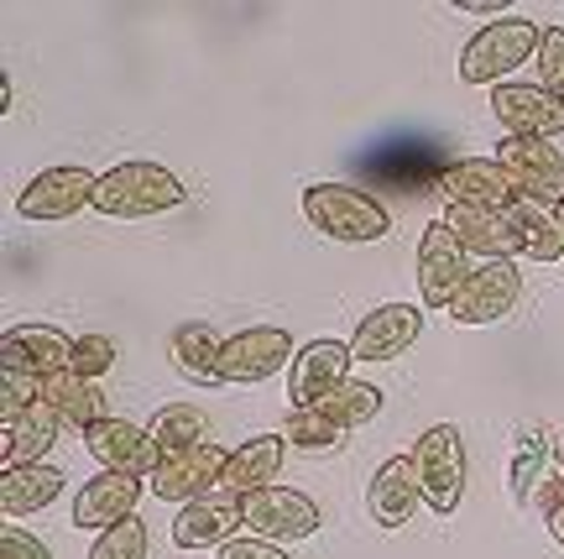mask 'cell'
<instances>
[{"label": "cell", "instance_id": "15", "mask_svg": "<svg viewBox=\"0 0 564 559\" xmlns=\"http://www.w3.org/2000/svg\"><path fill=\"white\" fill-rule=\"evenodd\" d=\"M68 361H74V340L53 324H17V330L0 335V372L6 377L47 381L68 372Z\"/></svg>", "mask_w": 564, "mask_h": 559}, {"label": "cell", "instance_id": "24", "mask_svg": "<svg viewBox=\"0 0 564 559\" xmlns=\"http://www.w3.org/2000/svg\"><path fill=\"white\" fill-rule=\"evenodd\" d=\"M63 471L53 460H37V465H11L0 471V518L17 523V518H32L42 507H53L63 497Z\"/></svg>", "mask_w": 564, "mask_h": 559}, {"label": "cell", "instance_id": "36", "mask_svg": "<svg viewBox=\"0 0 564 559\" xmlns=\"http://www.w3.org/2000/svg\"><path fill=\"white\" fill-rule=\"evenodd\" d=\"M220 559H293L282 544H267V539H251V534H241V539H230L220 549Z\"/></svg>", "mask_w": 564, "mask_h": 559}, {"label": "cell", "instance_id": "39", "mask_svg": "<svg viewBox=\"0 0 564 559\" xmlns=\"http://www.w3.org/2000/svg\"><path fill=\"white\" fill-rule=\"evenodd\" d=\"M560 230H564V204H560Z\"/></svg>", "mask_w": 564, "mask_h": 559}, {"label": "cell", "instance_id": "34", "mask_svg": "<svg viewBox=\"0 0 564 559\" xmlns=\"http://www.w3.org/2000/svg\"><path fill=\"white\" fill-rule=\"evenodd\" d=\"M42 408V381L32 377H6L0 372V423H17L21 413Z\"/></svg>", "mask_w": 564, "mask_h": 559}, {"label": "cell", "instance_id": "32", "mask_svg": "<svg viewBox=\"0 0 564 559\" xmlns=\"http://www.w3.org/2000/svg\"><path fill=\"white\" fill-rule=\"evenodd\" d=\"M110 366H116V340L110 335H79L74 340V361H68V372H74V377L100 381Z\"/></svg>", "mask_w": 564, "mask_h": 559}, {"label": "cell", "instance_id": "3", "mask_svg": "<svg viewBox=\"0 0 564 559\" xmlns=\"http://www.w3.org/2000/svg\"><path fill=\"white\" fill-rule=\"evenodd\" d=\"M539 37H544V26L528 17H507V21L481 26V32L460 47V84H476V89H502V84H512V74H518L523 63L539 58Z\"/></svg>", "mask_w": 564, "mask_h": 559}, {"label": "cell", "instance_id": "12", "mask_svg": "<svg viewBox=\"0 0 564 559\" xmlns=\"http://www.w3.org/2000/svg\"><path fill=\"white\" fill-rule=\"evenodd\" d=\"M423 335V303H377L356 335H350V356L361 366H382V361L408 356Z\"/></svg>", "mask_w": 564, "mask_h": 559}, {"label": "cell", "instance_id": "18", "mask_svg": "<svg viewBox=\"0 0 564 559\" xmlns=\"http://www.w3.org/2000/svg\"><path fill=\"white\" fill-rule=\"evenodd\" d=\"M147 492L141 476H126V471H100V476L84 481V492L74 497V528L79 534H110L121 528L126 518H137V502Z\"/></svg>", "mask_w": 564, "mask_h": 559}, {"label": "cell", "instance_id": "33", "mask_svg": "<svg viewBox=\"0 0 564 559\" xmlns=\"http://www.w3.org/2000/svg\"><path fill=\"white\" fill-rule=\"evenodd\" d=\"M533 68H539V84H544L549 95L564 105V26H544Z\"/></svg>", "mask_w": 564, "mask_h": 559}, {"label": "cell", "instance_id": "6", "mask_svg": "<svg viewBox=\"0 0 564 559\" xmlns=\"http://www.w3.org/2000/svg\"><path fill=\"white\" fill-rule=\"evenodd\" d=\"M413 465H419V486H423V507H434L440 518L460 513L465 497V440L455 423H434L423 429L413 444Z\"/></svg>", "mask_w": 564, "mask_h": 559}, {"label": "cell", "instance_id": "38", "mask_svg": "<svg viewBox=\"0 0 564 559\" xmlns=\"http://www.w3.org/2000/svg\"><path fill=\"white\" fill-rule=\"evenodd\" d=\"M549 534H554V544H560V549H564V507H560V513H554V518H549Z\"/></svg>", "mask_w": 564, "mask_h": 559}, {"label": "cell", "instance_id": "10", "mask_svg": "<svg viewBox=\"0 0 564 559\" xmlns=\"http://www.w3.org/2000/svg\"><path fill=\"white\" fill-rule=\"evenodd\" d=\"M293 335L278 324H251L241 335L225 340L220 351V387H257V381L278 377L293 366Z\"/></svg>", "mask_w": 564, "mask_h": 559}, {"label": "cell", "instance_id": "28", "mask_svg": "<svg viewBox=\"0 0 564 559\" xmlns=\"http://www.w3.org/2000/svg\"><path fill=\"white\" fill-rule=\"evenodd\" d=\"M0 429H6V444H0V471H11V465H37V460H47V450L58 444L63 419L42 402V408L21 413L17 423H0Z\"/></svg>", "mask_w": 564, "mask_h": 559}, {"label": "cell", "instance_id": "5", "mask_svg": "<svg viewBox=\"0 0 564 559\" xmlns=\"http://www.w3.org/2000/svg\"><path fill=\"white\" fill-rule=\"evenodd\" d=\"M507 492L523 513H539L544 523L564 507V460L554 455L549 429H523L518 434V450H512V465H507Z\"/></svg>", "mask_w": 564, "mask_h": 559}, {"label": "cell", "instance_id": "27", "mask_svg": "<svg viewBox=\"0 0 564 559\" xmlns=\"http://www.w3.org/2000/svg\"><path fill=\"white\" fill-rule=\"evenodd\" d=\"M220 351H225V335L209 330V324H178L167 335V356L178 366L188 381L199 387H220Z\"/></svg>", "mask_w": 564, "mask_h": 559}, {"label": "cell", "instance_id": "35", "mask_svg": "<svg viewBox=\"0 0 564 559\" xmlns=\"http://www.w3.org/2000/svg\"><path fill=\"white\" fill-rule=\"evenodd\" d=\"M0 559H53V549L42 539H32L26 528L6 523V528H0Z\"/></svg>", "mask_w": 564, "mask_h": 559}, {"label": "cell", "instance_id": "23", "mask_svg": "<svg viewBox=\"0 0 564 559\" xmlns=\"http://www.w3.org/2000/svg\"><path fill=\"white\" fill-rule=\"evenodd\" d=\"M440 221L455 230V240L470 251V261H486V267H491V261L523 257L512 221H507V215H497V209H465V204H444Z\"/></svg>", "mask_w": 564, "mask_h": 559}, {"label": "cell", "instance_id": "2", "mask_svg": "<svg viewBox=\"0 0 564 559\" xmlns=\"http://www.w3.org/2000/svg\"><path fill=\"white\" fill-rule=\"evenodd\" d=\"M303 221L319 236L340 240V246H371V240L392 236V215L356 183H308L303 189Z\"/></svg>", "mask_w": 564, "mask_h": 559}, {"label": "cell", "instance_id": "16", "mask_svg": "<svg viewBox=\"0 0 564 559\" xmlns=\"http://www.w3.org/2000/svg\"><path fill=\"white\" fill-rule=\"evenodd\" d=\"M225 465H230V450H225V444H199V450H188V455L162 460L158 471L147 476V492H152V497H162V502H178V507H188V502L220 492Z\"/></svg>", "mask_w": 564, "mask_h": 559}, {"label": "cell", "instance_id": "19", "mask_svg": "<svg viewBox=\"0 0 564 559\" xmlns=\"http://www.w3.org/2000/svg\"><path fill=\"white\" fill-rule=\"evenodd\" d=\"M246 528V497L236 492H209V497L178 507L173 518V544L178 549H225L230 539H241Z\"/></svg>", "mask_w": 564, "mask_h": 559}, {"label": "cell", "instance_id": "20", "mask_svg": "<svg viewBox=\"0 0 564 559\" xmlns=\"http://www.w3.org/2000/svg\"><path fill=\"white\" fill-rule=\"evenodd\" d=\"M491 116H497L507 137H539V141L564 137V105L549 95L544 84H502V89H491Z\"/></svg>", "mask_w": 564, "mask_h": 559}, {"label": "cell", "instance_id": "1", "mask_svg": "<svg viewBox=\"0 0 564 559\" xmlns=\"http://www.w3.org/2000/svg\"><path fill=\"white\" fill-rule=\"evenodd\" d=\"M387 393L377 381H345L335 398L314 402V408H288V419H282V440L293 444V450H308V455H324V450H340L356 429L382 413Z\"/></svg>", "mask_w": 564, "mask_h": 559}, {"label": "cell", "instance_id": "25", "mask_svg": "<svg viewBox=\"0 0 564 559\" xmlns=\"http://www.w3.org/2000/svg\"><path fill=\"white\" fill-rule=\"evenodd\" d=\"M282 455H288V440L282 434H251L246 444L230 450V465H225V492H236V497H257L267 486H278V471H282Z\"/></svg>", "mask_w": 564, "mask_h": 559}, {"label": "cell", "instance_id": "4", "mask_svg": "<svg viewBox=\"0 0 564 559\" xmlns=\"http://www.w3.org/2000/svg\"><path fill=\"white\" fill-rule=\"evenodd\" d=\"M188 200V189L173 168L162 162H121L100 173V194H95V209L110 215V221H147V215H167Z\"/></svg>", "mask_w": 564, "mask_h": 559}, {"label": "cell", "instance_id": "31", "mask_svg": "<svg viewBox=\"0 0 564 559\" xmlns=\"http://www.w3.org/2000/svg\"><path fill=\"white\" fill-rule=\"evenodd\" d=\"M147 523L141 518H126L121 528H110V534H100L95 539V549H89V559H147Z\"/></svg>", "mask_w": 564, "mask_h": 559}, {"label": "cell", "instance_id": "7", "mask_svg": "<svg viewBox=\"0 0 564 559\" xmlns=\"http://www.w3.org/2000/svg\"><path fill=\"white\" fill-rule=\"evenodd\" d=\"M324 528L319 502L299 486H267L257 497H246V534L267 544H303Z\"/></svg>", "mask_w": 564, "mask_h": 559}, {"label": "cell", "instance_id": "29", "mask_svg": "<svg viewBox=\"0 0 564 559\" xmlns=\"http://www.w3.org/2000/svg\"><path fill=\"white\" fill-rule=\"evenodd\" d=\"M147 434H152V444H158L162 460L188 455V450H199V444H215L209 413L194 408V402H167V408H158V419L147 423Z\"/></svg>", "mask_w": 564, "mask_h": 559}, {"label": "cell", "instance_id": "8", "mask_svg": "<svg viewBox=\"0 0 564 559\" xmlns=\"http://www.w3.org/2000/svg\"><path fill=\"white\" fill-rule=\"evenodd\" d=\"M470 272H476L470 251L455 240V230L444 221L423 225V236H419V303L423 309H444L449 314V303L460 299Z\"/></svg>", "mask_w": 564, "mask_h": 559}, {"label": "cell", "instance_id": "13", "mask_svg": "<svg viewBox=\"0 0 564 559\" xmlns=\"http://www.w3.org/2000/svg\"><path fill=\"white\" fill-rule=\"evenodd\" d=\"M440 194L444 204H465V209H497V215H507L512 204L523 200V189L512 183V173H507L497 158H460L449 162L440 173Z\"/></svg>", "mask_w": 564, "mask_h": 559}, {"label": "cell", "instance_id": "22", "mask_svg": "<svg viewBox=\"0 0 564 559\" xmlns=\"http://www.w3.org/2000/svg\"><path fill=\"white\" fill-rule=\"evenodd\" d=\"M84 450L100 460V471H126V476H152L162 465L152 434L131 419H105L84 434Z\"/></svg>", "mask_w": 564, "mask_h": 559}, {"label": "cell", "instance_id": "17", "mask_svg": "<svg viewBox=\"0 0 564 559\" xmlns=\"http://www.w3.org/2000/svg\"><path fill=\"white\" fill-rule=\"evenodd\" d=\"M523 303V272L512 261H491L476 267L470 282L460 288V299L449 303V320L455 324H502L512 309Z\"/></svg>", "mask_w": 564, "mask_h": 559}, {"label": "cell", "instance_id": "26", "mask_svg": "<svg viewBox=\"0 0 564 559\" xmlns=\"http://www.w3.org/2000/svg\"><path fill=\"white\" fill-rule=\"evenodd\" d=\"M42 402L63 419V429H79V434H89L95 423L110 419L100 381H84V377H74V372H58V377L42 381Z\"/></svg>", "mask_w": 564, "mask_h": 559}, {"label": "cell", "instance_id": "11", "mask_svg": "<svg viewBox=\"0 0 564 559\" xmlns=\"http://www.w3.org/2000/svg\"><path fill=\"white\" fill-rule=\"evenodd\" d=\"M350 366H356V356H350V340H308V345H299V356H293V366H288V408H314V402L335 398L345 381H350Z\"/></svg>", "mask_w": 564, "mask_h": 559}, {"label": "cell", "instance_id": "21", "mask_svg": "<svg viewBox=\"0 0 564 559\" xmlns=\"http://www.w3.org/2000/svg\"><path fill=\"white\" fill-rule=\"evenodd\" d=\"M419 507H423V486H419L413 455L382 460L371 486H366V513H371V523L392 534V528H408V523L419 518Z\"/></svg>", "mask_w": 564, "mask_h": 559}, {"label": "cell", "instance_id": "9", "mask_svg": "<svg viewBox=\"0 0 564 559\" xmlns=\"http://www.w3.org/2000/svg\"><path fill=\"white\" fill-rule=\"evenodd\" d=\"M95 194H100V173H89V168H42L37 179L21 183L17 215L37 225H58L74 221L84 204H95Z\"/></svg>", "mask_w": 564, "mask_h": 559}, {"label": "cell", "instance_id": "30", "mask_svg": "<svg viewBox=\"0 0 564 559\" xmlns=\"http://www.w3.org/2000/svg\"><path fill=\"white\" fill-rule=\"evenodd\" d=\"M507 221L518 230V246H523L528 261H560L564 257V230H560V209L539 200H518L507 209Z\"/></svg>", "mask_w": 564, "mask_h": 559}, {"label": "cell", "instance_id": "37", "mask_svg": "<svg viewBox=\"0 0 564 559\" xmlns=\"http://www.w3.org/2000/svg\"><path fill=\"white\" fill-rule=\"evenodd\" d=\"M455 11H460V17H502L507 21L502 0H455Z\"/></svg>", "mask_w": 564, "mask_h": 559}, {"label": "cell", "instance_id": "14", "mask_svg": "<svg viewBox=\"0 0 564 559\" xmlns=\"http://www.w3.org/2000/svg\"><path fill=\"white\" fill-rule=\"evenodd\" d=\"M497 162H502L512 183L523 189V200H539V204H564V152L554 141H539V137H507L497 141Z\"/></svg>", "mask_w": 564, "mask_h": 559}]
</instances>
